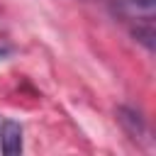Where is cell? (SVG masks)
Here are the masks:
<instances>
[{
    "mask_svg": "<svg viewBox=\"0 0 156 156\" xmlns=\"http://www.w3.org/2000/svg\"><path fill=\"white\" fill-rule=\"evenodd\" d=\"M0 149L5 156H15L22 151V127L15 119L0 122Z\"/></svg>",
    "mask_w": 156,
    "mask_h": 156,
    "instance_id": "7a4b0ae2",
    "label": "cell"
},
{
    "mask_svg": "<svg viewBox=\"0 0 156 156\" xmlns=\"http://www.w3.org/2000/svg\"><path fill=\"white\" fill-rule=\"evenodd\" d=\"M117 115H119V122L127 127V132L132 134V139H136L141 132H144V124H141V119H139V115L134 112V110H127V107H119L117 110Z\"/></svg>",
    "mask_w": 156,
    "mask_h": 156,
    "instance_id": "3957f363",
    "label": "cell"
},
{
    "mask_svg": "<svg viewBox=\"0 0 156 156\" xmlns=\"http://www.w3.org/2000/svg\"><path fill=\"white\" fill-rule=\"evenodd\" d=\"M112 12L132 27L136 41H141L149 51L154 49V17H156V0H115Z\"/></svg>",
    "mask_w": 156,
    "mask_h": 156,
    "instance_id": "6da1fadb",
    "label": "cell"
}]
</instances>
